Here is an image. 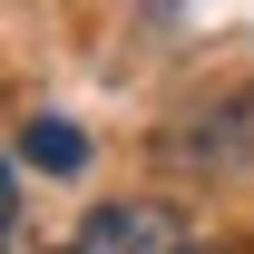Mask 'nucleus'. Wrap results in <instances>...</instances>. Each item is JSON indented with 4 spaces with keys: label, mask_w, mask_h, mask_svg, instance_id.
<instances>
[{
    "label": "nucleus",
    "mask_w": 254,
    "mask_h": 254,
    "mask_svg": "<svg viewBox=\"0 0 254 254\" xmlns=\"http://www.w3.org/2000/svg\"><path fill=\"white\" fill-rule=\"evenodd\" d=\"M20 157H30L39 176H78V166H88V137H78L68 118H30L20 127Z\"/></svg>",
    "instance_id": "nucleus-2"
},
{
    "label": "nucleus",
    "mask_w": 254,
    "mask_h": 254,
    "mask_svg": "<svg viewBox=\"0 0 254 254\" xmlns=\"http://www.w3.org/2000/svg\"><path fill=\"white\" fill-rule=\"evenodd\" d=\"M68 254H78V245H68Z\"/></svg>",
    "instance_id": "nucleus-4"
},
{
    "label": "nucleus",
    "mask_w": 254,
    "mask_h": 254,
    "mask_svg": "<svg viewBox=\"0 0 254 254\" xmlns=\"http://www.w3.org/2000/svg\"><path fill=\"white\" fill-rule=\"evenodd\" d=\"M78 254H186V235H176V205H157V195H118V205H88Z\"/></svg>",
    "instance_id": "nucleus-1"
},
{
    "label": "nucleus",
    "mask_w": 254,
    "mask_h": 254,
    "mask_svg": "<svg viewBox=\"0 0 254 254\" xmlns=\"http://www.w3.org/2000/svg\"><path fill=\"white\" fill-rule=\"evenodd\" d=\"M10 235H20V176H10V157H0V254H10Z\"/></svg>",
    "instance_id": "nucleus-3"
}]
</instances>
